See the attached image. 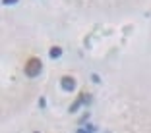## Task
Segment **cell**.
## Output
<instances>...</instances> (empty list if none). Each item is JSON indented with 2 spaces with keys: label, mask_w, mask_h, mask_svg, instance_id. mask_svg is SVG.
<instances>
[{
  "label": "cell",
  "mask_w": 151,
  "mask_h": 133,
  "mask_svg": "<svg viewBox=\"0 0 151 133\" xmlns=\"http://www.w3.org/2000/svg\"><path fill=\"white\" fill-rule=\"evenodd\" d=\"M23 71H25V75L29 77V79H35V77H39L41 73H43V62H41L39 58H35V56L27 58Z\"/></svg>",
  "instance_id": "1"
},
{
  "label": "cell",
  "mask_w": 151,
  "mask_h": 133,
  "mask_svg": "<svg viewBox=\"0 0 151 133\" xmlns=\"http://www.w3.org/2000/svg\"><path fill=\"white\" fill-rule=\"evenodd\" d=\"M81 104H91V95H87V93H80V97H78V98H76V100L70 104L68 112H70V114L78 112V108H80Z\"/></svg>",
  "instance_id": "2"
},
{
  "label": "cell",
  "mask_w": 151,
  "mask_h": 133,
  "mask_svg": "<svg viewBox=\"0 0 151 133\" xmlns=\"http://www.w3.org/2000/svg\"><path fill=\"white\" fill-rule=\"evenodd\" d=\"M60 87H62V91H66V93H74V89L78 87V81L72 75H62L60 77Z\"/></svg>",
  "instance_id": "3"
},
{
  "label": "cell",
  "mask_w": 151,
  "mask_h": 133,
  "mask_svg": "<svg viewBox=\"0 0 151 133\" xmlns=\"http://www.w3.org/2000/svg\"><path fill=\"white\" fill-rule=\"evenodd\" d=\"M49 56L52 58V60L60 58V56H62V48H60V46H50V50H49Z\"/></svg>",
  "instance_id": "4"
},
{
  "label": "cell",
  "mask_w": 151,
  "mask_h": 133,
  "mask_svg": "<svg viewBox=\"0 0 151 133\" xmlns=\"http://www.w3.org/2000/svg\"><path fill=\"white\" fill-rule=\"evenodd\" d=\"M19 0H2V6H12V4H18Z\"/></svg>",
  "instance_id": "5"
},
{
  "label": "cell",
  "mask_w": 151,
  "mask_h": 133,
  "mask_svg": "<svg viewBox=\"0 0 151 133\" xmlns=\"http://www.w3.org/2000/svg\"><path fill=\"white\" fill-rule=\"evenodd\" d=\"M39 106H41V108L47 106V98H45V97H41V98H39Z\"/></svg>",
  "instance_id": "6"
},
{
  "label": "cell",
  "mask_w": 151,
  "mask_h": 133,
  "mask_svg": "<svg viewBox=\"0 0 151 133\" xmlns=\"http://www.w3.org/2000/svg\"><path fill=\"white\" fill-rule=\"evenodd\" d=\"M91 79H93V83H101V77H99L97 73H93V75H91Z\"/></svg>",
  "instance_id": "7"
},
{
  "label": "cell",
  "mask_w": 151,
  "mask_h": 133,
  "mask_svg": "<svg viewBox=\"0 0 151 133\" xmlns=\"http://www.w3.org/2000/svg\"><path fill=\"white\" fill-rule=\"evenodd\" d=\"M85 129H87L89 133H93V131H95V125H91V124H89V125H85Z\"/></svg>",
  "instance_id": "8"
},
{
  "label": "cell",
  "mask_w": 151,
  "mask_h": 133,
  "mask_svg": "<svg viewBox=\"0 0 151 133\" xmlns=\"http://www.w3.org/2000/svg\"><path fill=\"white\" fill-rule=\"evenodd\" d=\"M76 133H89V131H87V129H85V127H80V129H78V131H76Z\"/></svg>",
  "instance_id": "9"
},
{
  "label": "cell",
  "mask_w": 151,
  "mask_h": 133,
  "mask_svg": "<svg viewBox=\"0 0 151 133\" xmlns=\"http://www.w3.org/2000/svg\"><path fill=\"white\" fill-rule=\"evenodd\" d=\"M33 133H41V131H33Z\"/></svg>",
  "instance_id": "10"
}]
</instances>
